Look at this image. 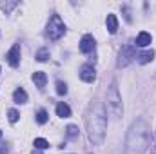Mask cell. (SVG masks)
<instances>
[{
  "label": "cell",
  "mask_w": 156,
  "mask_h": 154,
  "mask_svg": "<svg viewBox=\"0 0 156 154\" xmlns=\"http://www.w3.org/2000/svg\"><path fill=\"white\" fill-rule=\"evenodd\" d=\"M33 82L37 83V87H40V89H42V87L45 85V82H47L45 73H44V71H37V73L33 75Z\"/></svg>",
  "instance_id": "14"
},
{
  "label": "cell",
  "mask_w": 156,
  "mask_h": 154,
  "mask_svg": "<svg viewBox=\"0 0 156 154\" xmlns=\"http://www.w3.org/2000/svg\"><path fill=\"white\" fill-rule=\"evenodd\" d=\"M107 107L111 109L113 116H122V96L118 93V87L116 83L113 82L111 87H109V93H107Z\"/></svg>",
  "instance_id": "3"
},
{
  "label": "cell",
  "mask_w": 156,
  "mask_h": 154,
  "mask_svg": "<svg viewBox=\"0 0 156 154\" xmlns=\"http://www.w3.org/2000/svg\"><path fill=\"white\" fill-rule=\"evenodd\" d=\"M151 42H153V37H151L147 31H142V33L136 37V45H138V47H147Z\"/></svg>",
  "instance_id": "9"
},
{
  "label": "cell",
  "mask_w": 156,
  "mask_h": 154,
  "mask_svg": "<svg viewBox=\"0 0 156 154\" xmlns=\"http://www.w3.org/2000/svg\"><path fill=\"white\" fill-rule=\"evenodd\" d=\"M7 118H9V121H11V123H16V121H18V118H20V114H18V111H16V109H9Z\"/></svg>",
  "instance_id": "18"
},
{
  "label": "cell",
  "mask_w": 156,
  "mask_h": 154,
  "mask_svg": "<svg viewBox=\"0 0 156 154\" xmlns=\"http://www.w3.org/2000/svg\"><path fill=\"white\" fill-rule=\"evenodd\" d=\"M56 93H58L60 96H64V94L67 93V85H66L64 82H56Z\"/></svg>",
  "instance_id": "20"
},
{
  "label": "cell",
  "mask_w": 156,
  "mask_h": 154,
  "mask_svg": "<svg viewBox=\"0 0 156 154\" xmlns=\"http://www.w3.org/2000/svg\"><path fill=\"white\" fill-rule=\"evenodd\" d=\"M85 125H87L89 142L93 145H102V142L105 138V131H107V111L102 102H96L91 107L87 120H85Z\"/></svg>",
  "instance_id": "2"
},
{
  "label": "cell",
  "mask_w": 156,
  "mask_h": 154,
  "mask_svg": "<svg viewBox=\"0 0 156 154\" xmlns=\"http://www.w3.org/2000/svg\"><path fill=\"white\" fill-rule=\"evenodd\" d=\"M47 37L49 40H58L60 37H64V33H66V24L62 22V18L58 16V15H53L51 18H49V24H47Z\"/></svg>",
  "instance_id": "4"
},
{
  "label": "cell",
  "mask_w": 156,
  "mask_h": 154,
  "mask_svg": "<svg viewBox=\"0 0 156 154\" xmlns=\"http://www.w3.org/2000/svg\"><path fill=\"white\" fill-rule=\"evenodd\" d=\"M33 145H35V149L44 151V149H47V147H49V142H47V140H44V138H37Z\"/></svg>",
  "instance_id": "15"
},
{
  "label": "cell",
  "mask_w": 156,
  "mask_h": 154,
  "mask_svg": "<svg viewBox=\"0 0 156 154\" xmlns=\"http://www.w3.org/2000/svg\"><path fill=\"white\" fill-rule=\"evenodd\" d=\"M13 100H15V103H26V102H27V93H26L22 87H18V89L13 93Z\"/></svg>",
  "instance_id": "11"
},
{
  "label": "cell",
  "mask_w": 156,
  "mask_h": 154,
  "mask_svg": "<svg viewBox=\"0 0 156 154\" xmlns=\"http://www.w3.org/2000/svg\"><path fill=\"white\" fill-rule=\"evenodd\" d=\"M56 116H60V118H69L71 116V109H69V105L67 103H58L56 105Z\"/></svg>",
  "instance_id": "12"
},
{
  "label": "cell",
  "mask_w": 156,
  "mask_h": 154,
  "mask_svg": "<svg viewBox=\"0 0 156 154\" xmlns=\"http://www.w3.org/2000/svg\"><path fill=\"white\" fill-rule=\"evenodd\" d=\"M151 143V127L145 120H136L127 131L125 154H145Z\"/></svg>",
  "instance_id": "1"
},
{
  "label": "cell",
  "mask_w": 156,
  "mask_h": 154,
  "mask_svg": "<svg viewBox=\"0 0 156 154\" xmlns=\"http://www.w3.org/2000/svg\"><path fill=\"white\" fill-rule=\"evenodd\" d=\"M31 154H42V152H40L38 149H35V151H33V152H31Z\"/></svg>",
  "instance_id": "22"
},
{
  "label": "cell",
  "mask_w": 156,
  "mask_h": 154,
  "mask_svg": "<svg viewBox=\"0 0 156 154\" xmlns=\"http://www.w3.org/2000/svg\"><path fill=\"white\" fill-rule=\"evenodd\" d=\"M9 152V147L7 145H0V154H7Z\"/></svg>",
  "instance_id": "21"
},
{
  "label": "cell",
  "mask_w": 156,
  "mask_h": 154,
  "mask_svg": "<svg viewBox=\"0 0 156 154\" xmlns=\"http://www.w3.org/2000/svg\"><path fill=\"white\" fill-rule=\"evenodd\" d=\"M47 118H49V116H47V111H44V109H40L38 113H37V121H38L40 125H44V123L47 121Z\"/></svg>",
  "instance_id": "16"
},
{
  "label": "cell",
  "mask_w": 156,
  "mask_h": 154,
  "mask_svg": "<svg viewBox=\"0 0 156 154\" xmlns=\"http://www.w3.org/2000/svg\"><path fill=\"white\" fill-rule=\"evenodd\" d=\"M0 138H2V129H0Z\"/></svg>",
  "instance_id": "23"
},
{
  "label": "cell",
  "mask_w": 156,
  "mask_h": 154,
  "mask_svg": "<svg viewBox=\"0 0 156 154\" xmlns=\"http://www.w3.org/2000/svg\"><path fill=\"white\" fill-rule=\"evenodd\" d=\"M153 58H154V51H145L136 56L138 64H149V62H153Z\"/></svg>",
  "instance_id": "13"
},
{
  "label": "cell",
  "mask_w": 156,
  "mask_h": 154,
  "mask_svg": "<svg viewBox=\"0 0 156 154\" xmlns=\"http://www.w3.org/2000/svg\"><path fill=\"white\" fill-rule=\"evenodd\" d=\"M35 58H37L38 62H45V60L49 58V51H47V49H40L38 53H37V56H35Z\"/></svg>",
  "instance_id": "17"
},
{
  "label": "cell",
  "mask_w": 156,
  "mask_h": 154,
  "mask_svg": "<svg viewBox=\"0 0 156 154\" xmlns=\"http://www.w3.org/2000/svg\"><path fill=\"white\" fill-rule=\"evenodd\" d=\"M66 132H67V136H69V138H76V136H78V127H76V125H69V127L66 129Z\"/></svg>",
  "instance_id": "19"
},
{
  "label": "cell",
  "mask_w": 156,
  "mask_h": 154,
  "mask_svg": "<svg viewBox=\"0 0 156 154\" xmlns=\"http://www.w3.org/2000/svg\"><path fill=\"white\" fill-rule=\"evenodd\" d=\"M94 45H96V44H94V38H93L91 35H83L82 40H80V51L85 53V54L91 53V51H94Z\"/></svg>",
  "instance_id": "8"
},
{
  "label": "cell",
  "mask_w": 156,
  "mask_h": 154,
  "mask_svg": "<svg viewBox=\"0 0 156 154\" xmlns=\"http://www.w3.org/2000/svg\"><path fill=\"white\" fill-rule=\"evenodd\" d=\"M107 31L111 33V35H115L118 31V18H116V15H107Z\"/></svg>",
  "instance_id": "10"
},
{
  "label": "cell",
  "mask_w": 156,
  "mask_h": 154,
  "mask_svg": "<svg viewBox=\"0 0 156 154\" xmlns=\"http://www.w3.org/2000/svg\"><path fill=\"white\" fill-rule=\"evenodd\" d=\"M80 78H82L85 83H93L94 78H96V71H94V67H93V65H83V67L80 69Z\"/></svg>",
  "instance_id": "7"
},
{
  "label": "cell",
  "mask_w": 156,
  "mask_h": 154,
  "mask_svg": "<svg viewBox=\"0 0 156 154\" xmlns=\"http://www.w3.org/2000/svg\"><path fill=\"white\" fill-rule=\"evenodd\" d=\"M5 58H7V64H9L11 67H18V64H20V45L15 44V45L9 49V53L5 54Z\"/></svg>",
  "instance_id": "6"
},
{
  "label": "cell",
  "mask_w": 156,
  "mask_h": 154,
  "mask_svg": "<svg viewBox=\"0 0 156 154\" xmlns=\"http://www.w3.org/2000/svg\"><path fill=\"white\" fill-rule=\"evenodd\" d=\"M136 58V49L133 45H123L122 51H120V60H118V65L120 67H125L129 62H133Z\"/></svg>",
  "instance_id": "5"
}]
</instances>
